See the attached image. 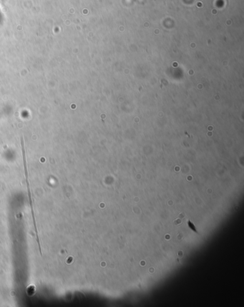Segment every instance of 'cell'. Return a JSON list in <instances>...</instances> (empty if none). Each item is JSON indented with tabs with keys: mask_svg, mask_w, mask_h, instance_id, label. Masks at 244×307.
Masks as SVG:
<instances>
[{
	"mask_svg": "<svg viewBox=\"0 0 244 307\" xmlns=\"http://www.w3.org/2000/svg\"><path fill=\"white\" fill-rule=\"evenodd\" d=\"M181 223H182V219H180V218H178L177 219H175L174 221V223L176 225H180Z\"/></svg>",
	"mask_w": 244,
	"mask_h": 307,
	"instance_id": "cell-1",
	"label": "cell"
},
{
	"mask_svg": "<svg viewBox=\"0 0 244 307\" xmlns=\"http://www.w3.org/2000/svg\"><path fill=\"white\" fill-rule=\"evenodd\" d=\"M178 255H179V256H182V251H179V252H178Z\"/></svg>",
	"mask_w": 244,
	"mask_h": 307,
	"instance_id": "cell-3",
	"label": "cell"
},
{
	"mask_svg": "<svg viewBox=\"0 0 244 307\" xmlns=\"http://www.w3.org/2000/svg\"><path fill=\"white\" fill-rule=\"evenodd\" d=\"M188 223H189V224H188V225H189V226H190V228H191V229L193 230L194 231H195V227H194L193 224V223H191L190 221H188Z\"/></svg>",
	"mask_w": 244,
	"mask_h": 307,
	"instance_id": "cell-2",
	"label": "cell"
}]
</instances>
